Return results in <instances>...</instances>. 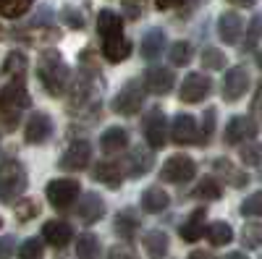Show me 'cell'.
<instances>
[{
	"label": "cell",
	"mask_w": 262,
	"mask_h": 259,
	"mask_svg": "<svg viewBox=\"0 0 262 259\" xmlns=\"http://www.w3.org/2000/svg\"><path fill=\"white\" fill-rule=\"evenodd\" d=\"M37 79L50 97H60L69 92L71 71L58 50H42V55L37 60Z\"/></svg>",
	"instance_id": "6da1fadb"
},
{
	"label": "cell",
	"mask_w": 262,
	"mask_h": 259,
	"mask_svg": "<svg viewBox=\"0 0 262 259\" xmlns=\"http://www.w3.org/2000/svg\"><path fill=\"white\" fill-rule=\"evenodd\" d=\"M32 107V97L27 92L24 76L11 79L3 89H0V123H3L6 131H13L21 121V113Z\"/></svg>",
	"instance_id": "7a4b0ae2"
},
{
	"label": "cell",
	"mask_w": 262,
	"mask_h": 259,
	"mask_svg": "<svg viewBox=\"0 0 262 259\" xmlns=\"http://www.w3.org/2000/svg\"><path fill=\"white\" fill-rule=\"evenodd\" d=\"M27 170L16 160H6L0 162V202L3 204H13L21 194L27 191Z\"/></svg>",
	"instance_id": "3957f363"
},
{
	"label": "cell",
	"mask_w": 262,
	"mask_h": 259,
	"mask_svg": "<svg viewBox=\"0 0 262 259\" xmlns=\"http://www.w3.org/2000/svg\"><path fill=\"white\" fill-rule=\"evenodd\" d=\"M144 95H147L144 84L137 79H128L118 89V95L113 97V110L118 115H137L144 105Z\"/></svg>",
	"instance_id": "277c9868"
},
{
	"label": "cell",
	"mask_w": 262,
	"mask_h": 259,
	"mask_svg": "<svg viewBox=\"0 0 262 259\" xmlns=\"http://www.w3.org/2000/svg\"><path fill=\"white\" fill-rule=\"evenodd\" d=\"M45 194H48V202L55 209H69V207L76 204L79 194H81V186H79L76 178H55V181L48 183Z\"/></svg>",
	"instance_id": "5b68a950"
},
{
	"label": "cell",
	"mask_w": 262,
	"mask_h": 259,
	"mask_svg": "<svg viewBox=\"0 0 262 259\" xmlns=\"http://www.w3.org/2000/svg\"><path fill=\"white\" fill-rule=\"evenodd\" d=\"M142 131H144V139L152 149H163V144L168 142V118L163 113V107H149L144 113Z\"/></svg>",
	"instance_id": "8992f818"
},
{
	"label": "cell",
	"mask_w": 262,
	"mask_h": 259,
	"mask_svg": "<svg viewBox=\"0 0 262 259\" xmlns=\"http://www.w3.org/2000/svg\"><path fill=\"white\" fill-rule=\"evenodd\" d=\"M196 176V162L189 155H173L160 168V181L165 183H189Z\"/></svg>",
	"instance_id": "52a82bcc"
},
{
	"label": "cell",
	"mask_w": 262,
	"mask_h": 259,
	"mask_svg": "<svg viewBox=\"0 0 262 259\" xmlns=\"http://www.w3.org/2000/svg\"><path fill=\"white\" fill-rule=\"evenodd\" d=\"M257 131H259V126L252 115H233L223 128V139L226 144H244V142H252Z\"/></svg>",
	"instance_id": "ba28073f"
},
{
	"label": "cell",
	"mask_w": 262,
	"mask_h": 259,
	"mask_svg": "<svg viewBox=\"0 0 262 259\" xmlns=\"http://www.w3.org/2000/svg\"><path fill=\"white\" fill-rule=\"evenodd\" d=\"M210 92H212V79H210L207 74H189V76L181 81L179 97H181V102L194 105V102L207 100Z\"/></svg>",
	"instance_id": "9c48e42d"
},
{
	"label": "cell",
	"mask_w": 262,
	"mask_h": 259,
	"mask_svg": "<svg viewBox=\"0 0 262 259\" xmlns=\"http://www.w3.org/2000/svg\"><path fill=\"white\" fill-rule=\"evenodd\" d=\"M53 118L48 115V113H42V110H37V113H32L29 118H27V123H24V142L27 144H45L50 136H53Z\"/></svg>",
	"instance_id": "30bf717a"
},
{
	"label": "cell",
	"mask_w": 262,
	"mask_h": 259,
	"mask_svg": "<svg viewBox=\"0 0 262 259\" xmlns=\"http://www.w3.org/2000/svg\"><path fill=\"white\" fill-rule=\"evenodd\" d=\"M142 84L149 95H170V89L176 86V76H173L170 68L165 66H149L142 76Z\"/></svg>",
	"instance_id": "8fae6325"
},
{
	"label": "cell",
	"mask_w": 262,
	"mask_h": 259,
	"mask_svg": "<svg viewBox=\"0 0 262 259\" xmlns=\"http://www.w3.org/2000/svg\"><path fill=\"white\" fill-rule=\"evenodd\" d=\"M170 131V139L173 144H200V126H196V118L189 115V113H179L173 118V126L168 128Z\"/></svg>",
	"instance_id": "7c38bea8"
},
{
	"label": "cell",
	"mask_w": 262,
	"mask_h": 259,
	"mask_svg": "<svg viewBox=\"0 0 262 259\" xmlns=\"http://www.w3.org/2000/svg\"><path fill=\"white\" fill-rule=\"evenodd\" d=\"M249 71L244 66H233L226 71V79H223V100L226 102H236L242 100L249 89Z\"/></svg>",
	"instance_id": "4fadbf2b"
},
{
	"label": "cell",
	"mask_w": 262,
	"mask_h": 259,
	"mask_svg": "<svg viewBox=\"0 0 262 259\" xmlns=\"http://www.w3.org/2000/svg\"><path fill=\"white\" fill-rule=\"evenodd\" d=\"M92 160V144L84 142V139H76L69 144V149L63 152L60 157V170H84Z\"/></svg>",
	"instance_id": "5bb4252c"
},
{
	"label": "cell",
	"mask_w": 262,
	"mask_h": 259,
	"mask_svg": "<svg viewBox=\"0 0 262 259\" xmlns=\"http://www.w3.org/2000/svg\"><path fill=\"white\" fill-rule=\"evenodd\" d=\"M76 218L84 225H95L105 218V202H102L100 194H95V191L84 194V197L79 199V204H76Z\"/></svg>",
	"instance_id": "9a60e30c"
},
{
	"label": "cell",
	"mask_w": 262,
	"mask_h": 259,
	"mask_svg": "<svg viewBox=\"0 0 262 259\" xmlns=\"http://www.w3.org/2000/svg\"><path fill=\"white\" fill-rule=\"evenodd\" d=\"M212 170H215L217 178H223V183H228V186H233V189H244V186L249 183V176H247L244 170H238L228 157L212 160Z\"/></svg>",
	"instance_id": "2e32d148"
},
{
	"label": "cell",
	"mask_w": 262,
	"mask_h": 259,
	"mask_svg": "<svg viewBox=\"0 0 262 259\" xmlns=\"http://www.w3.org/2000/svg\"><path fill=\"white\" fill-rule=\"evenodd\" d=\"M42 239H45L50 246H55V249H63V246H69V241L74 239V228L66 220H48L45 225H42Z\"/></svg>",
	"instance_id": "e0dca14e"
},
{
	"label": "cell",
	"mask_w": 262,
	"mask_h": 259,
	"mask_svg": "<svg viewBox=\"0 0 262 259\" xmlns=\"http://www.w3.org/2000/svg\"><path fill=\"white\" fill-rule=\"evenodd\" d=\"M242 29H244V21L236 11H226L217 18V37H221L226 45H236L238 37H242Z\"/></svg>",
	"instance_id": "ac0fdd59"
},
{
	"label": "cell",
	"mask_w": 262,
	"mask_h": 259,
	"mask_svg": "<svg viewBox=\"0 0 262 259\" xmlns=\"http://www.w3.org/2000/svg\"><path fill=\"white\" fill-rule=\"evenodd\" d=\"M152 170V152L147 147H134L126 157V173L128 178H142L144 173Z\"/></svg>",
	"instance_id": "d6986e66"
},
{
	"label": "cell",
	"mask_w": 262,
	"mask_h": 259,
	"mask_svg": "<svg viewBox=\"0 0 262 259\" xmlns=\"http://www.w3.org/2000/svg\"><path fill=\"white\" fill-rule=\"evenodd\" d=\"M92 181L97 183H105L107 189H118L123 183V173H121V165L118 162H111V160H102L92 168Z\"/></svg>",
	"instance_id": "ffe728a7"
},
{
	"label": "cell",
	"mask_w": 262,
	"mask_h": 259,
	"mask_svg": "<svg viewBox=\"0 0 262 259\" xmlns=\"http://www.w3.org/2000/svg\"><path fill=\"white\" fill-rule=\"evenodd\" d=\"M128 147V131L123 126H111V128H105L102 136H100V149L105 155H116L121 152V149Z\"/></svg>",
	"instance_id": "44dd1931"
},
{
	"label": "cell",
	"mask_w": 262,
	"mask_h": 259,
	"mask_svg": "<svg viewBox=\"0 0 262 259\" xmlns=\"http://www.w3.org/2000/svg\"><path fill=\"white\" fill-rule=\"evenodd\" d=\"M205 218H207V209H205V207H196L189 218H186V223L179 228L181 239H184L186 244H194V241L202 239V233H205Z\"/></svg>",
	"instance_id": "7402d4cb"
},
{
	"label": "cell",
	"mask_w": 262,
	"mask_h": 259,
	"mask_svg": "<svg viewBox=\"0 0 262 259\" xmlns=\"http://www.w3.org/2000/svg\"><path fill=\"white\" fill-rule=\"evenodd\" d=\"M97 34H100L102 42L123 37V18L118 13H113V11H100V16H97Z\"/></svg>",
	"instance_id": "603a6c76"
},
{
	"label": "cell",
	"mask_w": 262,
	"mask_h": 259,
	"mask_svg": "<svg viewBox=\"0 0 262 259\" xmlns=\"http://www.w3.org/2000/svg\"><path fill=\"white\" fill-rule=\"evenodd\" d=\"M165 32L163 29H149L144 37H142V45H139V53L144 60H158L165 50Z\"/></svg>",
	"instance_id": "cb8c5ba5"
},
{
	"label": "cell",
	"mask_w": 262,
	"mask_h": 259,
	"mask_svg": "<svg viewBox=\"0 0 262 259\" xmlns=\"http://www.w3.org/2000/svg\"><path fill=\"white\" fill-rule=\"evenodd\" d=\"M142 244H144V251H147L149 259H165L168 256V249H170V239H168V233H163V230L144 233Z\"/></svg>",
	"instance_id": "d4e9b609"
},
{
	"label": "cell",
	"mask_w": 262,
	"mask_h": 259,
	"mask_svg": "<svg viewBox=\"0 0 262 259\" xmlns=\"http://www.w3.org/2000/svg\"><path fill=\"white\" fill-rule=\"evenodd\" d=\"M142 209L144 212H149V215H158V212H163L168 204H170V197H168V191H163L160 186H147L144 191H142Z\"/></svg>",
	"instance_id": "484cf974"
},
{
	"label": "cell",
	"mask_w": 262,
	"mask_h": 259,
	"mask_svg": "<svg viewBox=\"0 0 262 259\" xmlns=\"http://www.w3.org/2000/svg\"><path fill=\"white\" fill-rule=\"evenodd\" d=\"M113 228H116V233L121 236L123 241H131V239L137 236V230H139V215H137V209H131V207L121 209V212L116 215Z\"/></svg>",
	"instance_id": "4316f807"
},
{
	"label": "cell",
	"mask_w": 262,
	"mask_h": 259,
	"mask_svg": "<svg viewBox=\"0 0 262 259\" xmlns=\"http://www.w3.org/2000/svg\"><path fill=\"white\" fill-rule=\"evenodd\" d=\"M131 39L123 34V37H116V39H107V42H102V55H105V60H111V63H121V60H126L128 55H131Z\"/></svg>",
	"instance_id": "83f0119b"
},
{
	"label": "cell",
	"mask_w": 262,
	"mask_h": 259,
	"mask_svg": "<svg viewBox=\"0 0 262 259\" xmlns=\"http://www.w3.org/2000/svg\"><path fill=\"white\" fill-rule=\"evenodd\" d=\"M194 197L196 199H202V202H215V199H221L223 197V186L217 183V178H212V176H205L200 183L194 186Z\"/></svg>",
	"instance_id": "f1b7e54d"
},
{
	"label": "cell",
	"mask_w": 262,
	"mask_h": 259,
	"mask_svg": "<svg viewBox=\"0 0 262 259\" xmlns=\"http://www.w3.org/2000/svg\"><path fill=\"white\" fill-rule=\"evenodd\" d=\"M205 236H207V241L212 246H228L233 241V228L228 223H223V220H217V223H210L207 225Z\"/></svg>",
	"instance_id": "f546056e"
},
{
	"label": "cell",
	"mask_w": 262,
	"mask_h": 259,
	"mask_svg": "<svg viewBox=\"0 0 262 259\" xmlns=\"http://www.w3.org/2000/svg\"><path fill=\"white\" fill-rule=\"evenodd\" d=\"M76 256L79 259H100V239L95 233L76 236Z\"/></svg>",
	"instance_id": "4dcf8cb0"
},
{
	"label": "cell",
	"mask_w": 262,
	"mask_h": 259,
	"mask_svg": "<svg viewBox=\"0 0 262 259\" xmlns=\"http://www.w3.org/2000/svg\"><path fill=\"white\" fill-rule=\"evenodd\" d=\"M3 74H6V76H11V79L24 76V74H27V55L21 53V50L8 53V55H6V60H3Z\"/></svg>",
	"instance_id": "1f68e13d"
},
{
	"label": "cell",
	"mask_w": 262,
	"mask_h": 259,
	"mask_svg": "<svg viewBox=\"0 0 262 259\" xmlns=\"http://www.w3.org/2000/svg\"><path fill=\"white\" fill-rule=\"evenodd\" d=\"M170 63L173 66H189L191 58H194V48H191V42L186 39H179V42H173L170 45Z\"/></svg>",
	"instance_id": "d6a6232c"
},
{
	"label": "cell",
	"mask_w": 262,
	"mask_h": 259,
	"mask_svg": "<svg viewBox=\"0 0 262 259\" xmlns=\"http://www.w3.org/2000/svg\"><path fill=\"white\" fill-rule=\"evenodd\" d=\"M242 244H244V249H259L262 246V223L252 220L242 228Z\"/></svg>",
	"instance_id": "836d02e7"
},
{
	"label": "cell",
	"mask_w": 262,
	"mask_h": 259,
	"mask_svg": "<svg viewBox=\"0 0 262 259\" xmlns=\"http://www.w3.org/2000/svg\"><path fill=\"white\" fill-rule=\"evenodd\" d=\"M32 3L34 0H0V16L18 18V16H24L32 8Z\"/></svg>",
	"instance_id": "e575fe53"
},
{
	"label": "cell",
	"mask_w": 262,
	"mask_h": 259,
	"mask_svg": "<svg viewBox=\"0 0 262 259\" xmlns=\"http://www.w3.org/2000/svg\"><path fill=\"white\" fill-rule=\"evenodd\" d=\"M259 37H262V16H254L249 24H247V34H244V45H242V50H244V53H252V50L257 48Z\"/></svg>",
	"instance_id": "d590c367"
},
{
	"label": "cell",
	"mask_w": 262,
	"mask_h": 259,
	"mask_svg": "<svg viewBox=\"0 0 262 259\" xmlns=\"http://www.w3.org/2000/svg\"><path fill=\"white\" fill-rule=\"evenodd\" d=\"M200 60H202V66L210 68V71H223L226 68V55L217 50V48H205L202 55H200Z\"/></svg>",
	"instance_id": "8d00e7d4"
},
{
	"label": "cell",
	"mask_w": 262,
	"mask_h": 259,
	"mask_svg": "<svg viewBox=\"0 0 262 259\" xmlns=\"http://www.w3.org/2000/svg\"><path fill=\"white\" fill-rule=\"evenodd\" d=\"M238 157L244 165H259L262 162V144L259 142H244L238 149Z\"/></svg>",
	"instance_id": "74e56055"
},
{
	"label": "cell",
	"mask_w": 262,
	"mask_h": 259,
	"mask_svg": "<svg viewBox=\"0 0 262 259\" xmlns=\"http://www.w3.org/2000/svg\"><path fill=\"white\" fill-rule=\"evenodd\" d=\"M238 212L244 215V218H262V191H254L249 197L242 202Z\"/></svg>",
	"instance_id": "f35d334b"
},
{
	"label": "cell",
	"mask_w": 262,
	"mask_h": 259,
	"mask_svg": "<svg viewBox=\"0 0 262 259\" xmlns=\"http://www.w3.org/2000/svg\"><path fill=\"white\" fill-rule=\"evenodd\" d=\"M39 215V204L34 199H18L16 202V220L18 223H29Z\"/></svg>",
	"instance_id": "ab89813d"
},
{
	"label": "cell",
	"mask_w": 262,
	"mask_h": 259,
	"mask_svg": "<svg viewBox=\"0 0 262 259\" xmlns=\"http://www.w3.org/2000/svg\"><path fill=\"white\" fill-rule=\"evenodd\" d=\"M42 254H45V244L39 239H27L18 249V259H42Z\"/></svg>",
	"instance_id": "60d3db41"
},
{
	"label": "cell",
	"mask_w": 262,
	"mask_h": 259,
	"mask_svg": "<svg viewBox=\"0 0 262 259\" xmlns=\"http://www.w3.org/2000/svg\"><path fill=\"white\" fill-rule=\"evenodd\" d=\"M215 107H207L205 110V123H202V131H200V144H207L215 134Z\"/></svg>",
	"instance_id": "b9f144b4"
},
{
	"label": "cell",
	"mask_w": 262,
	"mask_h": 259,
	"mask_svg": "<svg viewBox=\"0 0 262 259\" xmlns=\"http://www.w3.org/2000/svg\"><path fill=\"white\" fill-rule=\"evenodd\" d=\"M107 259H139V254L131 244L123 241V244H116L111 251H107Z\"/></svg>",
	"instance_id": "7bdbcfd3"
},
{
	"label": "cell",
	"mask_w": 262,
	"mask_h": 259,
	"mask_svg": "<svg viewBox=\"0 0 262 259\" xmlns=\"http://www.w3.org/2000/svg\"><path fill=\"white\" fill-rule=\"evenodd\" d=\"M63 18L69 21V27H71V29H81V27H84L81 13H76L74 8H66V11H63Z\"/></svg>",
	"instance_id": "ee69618b"
},
{
	"label": "cell",
	"mask_w": 262,
	"mask_h": 259,
	"mask_svg": "<svg viewBox=\"0 0 262 259\" xmlns=\"http://www.w3.org/2000/svg\"><path fill=\"white\" fill-rule=\"evenodd\" d=\"M13 254V236H3L0 239V259H11Z\"/></svg>",
	"instance_id": "f6af8a7d"
},
{
	"label": "cell",
	"mask_w": 262,
	"mask_h": 259,
	"mask_svg": "<svg viewBox=\"0 0 262 259\" xmlns=\"http://www.w3.org/2000/svg\"><path fill=\"white\" fill-rule=\"evenodd\" d=\"M123 8H126V16H128V18H139V13H142V0H126Z\"/></svg>",
	"instance_id": "bcb514c9"
},
{
	"label": "cell",
	"mask_w": 262,
	"mask_h": 259,
	"mask_svg": "<svg viewBox=\"0 0 262 259\" xmlns=\"http://www.w3.org/2000/svg\"><path fill=\"white\" fill-rule=\"evenodd\" d=\"M184 0H155V6H158V11H168V8H173V6H181Z\"/></svg>",
	"instance_id": "7dc6e473"
},
{
	"label": "cell",
	"mask_w": 262,
	"mask_h": 259,
	"mask_svg": "<svg viewBox=\"0 0 262 259\" xmlns=\"http://www.w3.org/2000/svg\"><path fill=\"white\" fill-rule=\"evenodd\" d=\"M189 259H215V254L212 251H205V249H194L189 254Z\"/></svg>",
	"instance_id": "c3c4849f"
},
{
	"label": "cell",
	"mask_w": 262,
	"mask_h": 259,
	"mask_svg": "<svg viewBox=\"0 0 262 259\" xmlns=\"http://www.w3.org/2000/svg\"><path fill=\"white\" fill-rule=\"evenodd\" d=\"M252 107H254V113L262 118V86H259V92H257V97H254V105H252Z\"/></svg>",
	"instance_id": "681fc988"
},
{
	"label": "cell",
	"mask_w": 262,
	"mask_h": 259,
	"mask_svg": "<svg viewBox=\"0 0 262 259\" xmlns=\"http://www.w3.org/2000/svg\"><path fill=\"white\" fill-rule=\"evenodd\" d=\"M228 3H233V6H238V8H252L257 0H228Z\"/></svg>",
	"instance_id": "f907efd6"
},
{
	"label": "cell",
	"mask_w": 262,
	"mask_h": 259,
	"mask_svg": "<svg viewBox=\"0 0 262 259\" xmlns=\"http://www.w3.org/2000/svg\"><path fill=\"white\" fill-rule=\"evenodd\" d=\"M226 259H247V254H242V251H231Z\"/></svg>",
	"instance_id": "816d5d0a"
},
{
	"label": "cell",
	"mask_w": 262,
	"mask_h": 259,
	"mask_svg": "<svg viewBox=\"0 0 262 259\" xmlns=\"http://www.w3.org/2000/svg\"><path fill=\"white\" fill-rule=\"evenodd\" d=\"M257 66L262 68V53H257Z\"/></svg>",
	"instance_id": "f5cc1de1"
},
{
	"label": "cell",
	"mask_w": 262,
	"mask_h": 259,
	"mask_svg": "<svg viewBox=\"0 0 262 259\" xmlns=\"http://www.w3.org/2000/svg\"><path fill=\"white\" fill-rule=\"evenodd\" d=\"M0 228H3V220H0Z\"/></svg>",
	"instance_id": "db71d44e"
},
{
	"label": "cell",
	"mask_w": 262,
	"mask_h": 259,
	"mask_svg": "<svg viewBox=\"0 0 262 259\" xmlns=\"http://www.w3.org/2000/svg\"><path fill=\"white\" fill-rule=\"evenodd\" d=\"M259 259H262V256H259Z\"/></svg>",
	"instance_id": "11a10c76"
}]
</instances>
